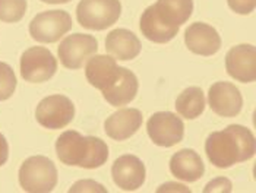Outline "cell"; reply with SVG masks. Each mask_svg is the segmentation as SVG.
<instances>
[{"mask_svg": "<svg viewBox=\"0 0 256 193\" xmlns=\"http://www.w3.org/2000/svg\"><path fill=\"white\" fill-rule=\"evenodd\" d=\"M140 124L142 114L138 108H122L106 120L104 129L112 139L126 140L138 132Z\"/></svg>", "mask_w": 256, "mask_h": 193, "instance_id": "cell-15", "label": "cell"}, {"mask_svg": "<svg viewBox=\"0 0 256 193\" xmlns=\"http://www.w3.org/2000/svg\"><path fill=\"white\" fill-rule=\"evenodd\" d=\"M146 132L156 145L170 148L182 142L184 135V124L174 113L158 112L150 117L146 123Z\"/></svg>", "mask_w": 256, "mask_h": 193, "instance_id": "cell-9", "label": "cell"}, {"mask_svg": "<svg viewBox=\"0 0 256 193\" xmlns=\"http://www.w3.org/2000/svg\"><path fill=\"white\" fill-rule=\"evenodd\" d=\"M204 192H232V182L228 178L220 177V178L210 182L206 184V188L204 189Z\"/></svg>", "mask_w": 256, "mask_h": 193, "instance_id": "cell-26", "label": "cell"}, {"mask_svg": "<svg viewBox=\"0 0 256 193\" xmlns=\"http://www.w3.org/2000/svg\"><path fill=\"white\" fill-rule=\"evenodd\" d=\"M113 182L124 192H134L139 189L144 182L146 170L144 162L135 155H122L112 167Z\"/></svg>", "mask_w": 256, "mask_h": 193, "instance_id": "cell-11", "label": "cell"}, {"mask_svg": "<svg viewBox=\"0 0 256 193\" xmlns=\"http://www.w3.org/2000/svg\"><path fill=\"white\" fill-rule=\"evenodd\" d=\"M118 66L116 58L106 54H98L88 58L86 68H85V76L88 82L100 91L110 86L114 79L118 78Z\"/></svg>", "mask_w": 256, "mask_h": 193, "instance_id": "cell-16", "label": "cell"}, {"mask_svg": "<svg viewBox=\"0 0 256 193\" xmlns=\"http://www.w3.org/2000/svg\"><path fill=\"white\" fill-rule=\"evenodd\" d=\"M16 90V76L14 69L0 62V101L9 100Z\"/></svg>", "mask_w": 256, "mask_h": 193, "instance_id": "cell-23", "label": "cell"}, {"mask_svg": "<svg viewBox=\"0 0 256 193\" xmlns=\"http://www.w3.org/2000/svg\"><path fill=\"white\" fill-rule=\"evenodd\" d=\"M255 136L242 126L230 124L221 132H212L205 142V152L217 168H230L255 155Z\"/></svg>", "mask_w": 256, "mask_h": 193, "instance_id": "cell-1", "label": "cell"}, {"mask_svg": "<svg viewBox=\"0 0 256 193\" xmlns=\"http://www.w3.org/2000/svg\"><path fill=\"white\" fill-rule=\"evenodd\" d=\"M107 52L118 60H134L140 53V41L129 30L118 28L106 37Z\"/></svg>", "mask_w": 256, "mask_h": 193, "instance_id": "cell-19", "label": "cell"}, {"mask_svg": "<svg viewBox=\"0 0 256 193\" xmlns=\"http://www.w3.org/2000/svg\"><path fill=\"white\" fill-rule=\"evenodd\" d=\"M98 50V41L90 34H72L59 44V58L68 69H80L82 64L91 58Z\"/></svg>", "mask_w": 256, "mask_h": 193, "instance_id": "cell-8", "label": "cell"}, {"mask_svg": "<svg viewBox=\"0 0 256 193\" xmlns=\"http://www.w3.org/2000/svg\"><path fill=\"white\" fill-rule=\"evenodd\" d=\"M152 9L164 25L180 30L194 12V0H157Z\"/></svg>", "mask_w": 256, "mask_h": 193, "instance_id": "cell-18", "label": "cell"}, {"mask_svg": "<svg viewBox=\"0 0 256 193\" xmlns=\"http://www.w3.org/2000/svg\"><path fill=\"white\" fill-rule=\"evenodd\" d=\"M44 3H50V4H63V3H68L70 0H41Z\"/></svg>", "mask_w": 256, "mask_h": 193, "instance_id": "cell-28", "label": "cell"}, {"mask_svg": "<svg viewBox=\"0 0 256 193\" xmlns=\"http://www.w3.org/2000/svg\"><path fill=\"white\" fill-rule=\"evenodd\" d=\"M72 28V18L66 10H47L34 16L30 34L38 42H56Z\"/></svg>", "mask_w": 256, "mask_h": 193, "instance_id": "cell-6", "label": "cell"}, {"mask_svg": "<svg viewBox=\"0 0 256 193\" xmlns=\"http://www.w3.org/2000/svg\"><path fill=\"white\" fill-rule=\"evenodd\" d=\"M75 117V106L64 96H48L40 101L36 118L46 129L56 130L66 128Z\"/></svg>", "mask_w": 256, "mask_h": 193, "instance_id": "cell-7", "label": "cell"}, {"mask_svg": "<svg viewBox=\"0 0 256 193\" xmlns=\"http://www.w3.org/2000/svg\"><path fill=\"white\" fill-rule=\"evenodd\" d=\"M186 47L199 56H212L221 48V37L217 30L208 24L195 22L184 32Z\"/></svg>", "mask_w": 256, "mask_h": 193, "instance_id": "cell-13", "label": "cell"}, {"mask_svg": "<svg viewBox=\"0 0 256 193\" xmlns=\"http://www.w3.org/2000/svg\"><path fill=\"white\" fill-rule=\"evenodd\" d=\"M226 70L233 79L243 84L255 82L256 48L252 44H238L226 54Z\"/></svg>", "mask_w": 256, "mask_h": 193, "instance_id": "cell-10", "label": "cell"}, {"mask_svg": "<svg viewBox=\"0 0 256 193\" xmlns=\"http://www.w3.org/2000/svg\"><path fill=\"white\" fill-rule=\"evenodd\" d=\"M8 158H9V145H8L6 138L0 134V167L6 164Z\"/></svg>", "mask_w": 256, "mask_h": 193, "instance_id": "cell-27", "label": "cell"}, {"mask_svg": "<svg viewBox=\"0 0 256 193\" xmlns=\"http://www.w3.org/2000/svg\"><path fill=\"white\" fill-rule=\"evenodd\" d=\"M170 172L178 180L194 183L204 176L205 166L198 152L186 148V150H180L172 156Z\"/></svg>", "mask_w": 256, "mask_h": 193, "instance_id": "cell-17", "label": "cell"}, {"mask_svg": "<svg viewBox=\"0 0 256 193\" xmlns=\"http://www.w3.org/2000/svg\"><path fill=\"white\" fill-rule=\"evenodd\" d=\"M138 88L139 82L136 75L132 70L118 66V78L114 79V82L110 86H107L101 92H102L104 100L110 106L120 107V106H126L135 100V96L138 94Z\"/></svg>", "mask_w": 256, "mask_h": 193, "instance_id": "cell-14", "label": "cell"}, {"mask_svg": "<svg viewBox=\"0 0 256 193\" xmlns=\"http://www.w3.org/2000/svg\"><path fill=\"white\" fill-rule=\"evenodd\" d=\"M211 110L221 117H234L242 112L243 98L238 88L230 82H216L208 92Z\"/></svg>", "mask_w": 256, "mask_h": 193, "instance_id": "cell-12", "label": "cell"}, {"mask_svg": "<svg viewBox=\"0 0 256 193\" xmlns=\"http://www.w3.org/2000/svg\"><path fill=\"white\" fill-rule=\"evenodd\" d=\"M75 192H107V189H104L100 183L97 182H92V180H80V182H76L70 189H69V193H75Z\"/></svg>", "mask_w": 256, "mask_h": 193, "instance_id": "cell-25", "label": "cell"}, {"mask_svg": "<svg viewBox=\"0 0 256 193\" xmlns=\"http://www.w3.org/2000/svg\"><path fill=\"white\" fill-rule=\"evenodd\" d=\"M230 9L238 15H249L254 12L256 0H227Z\"/></svg>", "mask_w": 256, "mask_h": 193, "instance_id": "cell-24", "label": "cell"}, {"mask_svg": "<svg viewBox=\"0 0 256 193\" xmlns=\"http://www.w3.org/2000/svg\"><path fill=\"white\" fill-rule=\"evenodd\" d=\"M139 28H140L142 36H145V38L152 41V42H157V44H164V42L172 41L178 32V30L170 28L158 20L152 6H148L144 10V14L140 16Z\"/></svg>", "mask_w": 256, "mask_h": 193, "instance_id": "cell-20", "label": "cell"}, {"mask_svg": "<svg viewBox=\"0 0 256 193\" xmlns=\"http://www.w3.org/2000/svg\"><path fill=\"white\" fill-rule=\"evenodd\" d=\"M176 110L182 117L194 120L205 110V96L199 86L186 88L176 100Z\"/></svg>", "mask_w": 256, "mask_h": 193, "instance_id": "cell-21", "label": "cell"}, {"mask_svg": "<svg viewBox=\"0 0 256 193\" xmlns=\"http://www.w3.org/2000/svg\"><path fill=\"white\" fill-rule=\"evenodd\" d=\"M20 184L25 192H52L58 184V170L54 162L42 155L26 158L20 168Z\"/></svg>", "mask_w": 256, "mask_h": 193, "instance_id": "cell-3", "label": "cell"}, {"mask_svg": "<svg viewBox=\"0 0 256 193\" xmlns=\"http://www.w3.org/2000/svg\"><path fill=\"white\" fill-rule=\"evenodd\" d=\"M122 14L118 0H80L76 18L80 26L92 31H102L114 25Z\"/></svg>", "mask_w": 256, "mask_h": 193, "instance_id": "cell-4", "label": "cell"}, {"mask_svg": "<svg viewBox=\"0 0 256 193\" xmlns=\"http://www.w3.org/2000/svg\"><path fill=\"white\" fill-rule=\"evenodd\" d=\"M56 154L66 166L98 168L108 160V146L97 136H82L76 130H66L56 140Z\"/></svg>", "mask_w": 256, "mask_h": 193, "instance_id": "cell-2", "label": "cell"}, {"mask_svg": "<svg viewBox=\"0 0 256 193\" xmlns=\"http://www.w3.org/2000/svg\"><path fill=\"white\" fill-rule=\"evenodd\" d=\"M58 58L46 47H31L20 56V75L26 82L40 84L54 76Z\"/></svg>", "mask_w": 256, "mask_h": 193, "instance_id": "cell-5", "label": "cell"}, {"mask_svg": "<svg viewBox=\"0 0 256 193\" xmlns=\"http://www.w3.org/2000/svg\"><path fill=\"white\" fill-rule=\"evenodd\" d=\"M26 12V0H0V20L8 24L20 22Z\"/></svg>", "mask_w": 256, "mask_h": 193, "instance_id": "cell-22", "label": "cell"}]
</instances>
